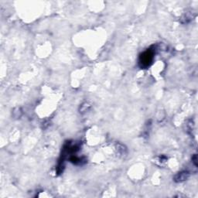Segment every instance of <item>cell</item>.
Returning a JSON list of instances; mask_svg holds the SVG:
<instances>
[{
	"label": "cell",
	"mask_w": 198,
	"mask_h": 198,
	"mask_svg": "<svg viewBox=\"0 0 198 198\" xmlns=\"http://www.w3.org/2000/svg\"><path fill=\"white\" fill-rule=\"evenodd\" d=\"M153 60V52L150 50L145 52L141 57L140 63L143 67H148Z\"/></svg>",
	"instance_id": "1"
},
{
	"label": "cell",
	"mask_w": 198,
	"mask_h": 198,
	"mask_svg": "<svg viewBox=\"0 0 198 198\" xmlns=\"http://www.w3.org/2000/svg\"><path fill=\"white\" fill-rule=\"evenodd\" d=\"M187 175H188L187 173H181L176 176V179H178L177 181H182V180H184V179H186L187 178Z\"/></svg>",
	"instance_id": "2"
}]
</instances>
